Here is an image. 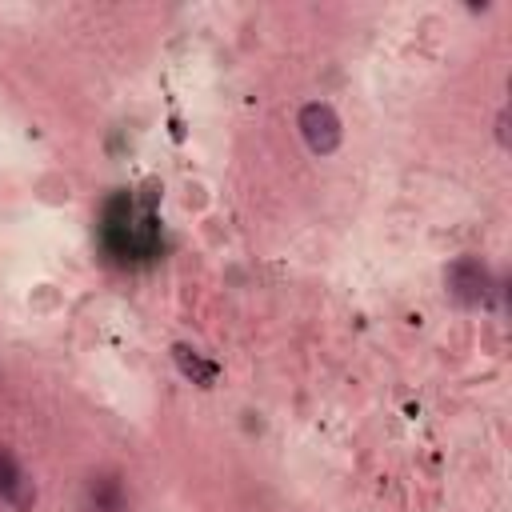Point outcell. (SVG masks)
<instances>
[{
    "label": "cell",
    "instance_id": "obj_1",
    "mask_svg": "<svg viewBox=\"0 0 512 512\" xmlns=\"http://www.w3.org/2000/svg\"><path fill=\"white\" fill-rule=\"evenodd\" d=\"M296 132L312 156H332L344 144V120L328 100H308L296 112Z\"/></svg>",
    "mask_w": 512,
    "mask_h": 512
},
{
    "label": "cell",
    "instance_id": "obj_2",
    "mask_svg": "<svg viewBox=\"0 0 512 512\" xmlns=\"http://www.w3.org/2000/svg\"><path fill=\"white\" fill-rule=\"evenodd\" d=\"M444 284H448V296H452L456 304L480 308L484 296H488V288H492V276H488V268H484L476 256H460V260L448 264Z\"/></svg>",
    "mask_w": 512,
    "mask_h": 512
},
{
    "label": "cell",
    "instance_id": "obj_3",
    "mask_svg": "<svg viewBox=\"0 0 512 512\" xmlns=\"http://www.w3.org/2000/svg\"><path fill=\"white\" fill-rule=\"evenodd\" d=\"M0 504H12V508H32L36 504V484L20 468V460L8 444H0Z\"/></svg>",
    "mask_w": 512,
    "mask_h": 512
},
{
    "label": "cell",
    "instance_id": "obj_4",
    "mask_svg": "<svg viewBox=\"0 0 512 512\" xmlns=\"http://www.w3.org/2000/svg\"><path fill=\"white\" fill-rule=\"evenodd\" d=\"M88 512H128V488L116 472H92L84 484Z\"/></svg>",
    "mask_w": 512,
    "mask_h": 512
},
{
    "label": "cell",
    "instance_id": "obj_5",
    "mask_svg": "<svg viewBox=\"0 0 512 512\" xmlns=\"http://www.w3.org/2000/svg\"><path fill=\"white\" fill-rule=\"evenodd\" d=\"M172 360H176V368H180L192 384H200V388H208V384L216 380V364L204 360L192 344H172Z\"/></svg>",
    "mask_w": 512,
    "mask_h": 512
},
{
    "label": "cell",
    "instance_id": "obj_6",
    "mask_svg": "<svg viewBox=\"0 0 512 512\" xmlns=\"http://www.w3.org/2000/svg\"><path fill=\"white\" fill-rule=\"evenodd\" d=\"M492 132H496V144H500V148H508V144H512V132H508V108H500V112H496Z\"/></svg>",
    "mask_w": 512,
    "mask_h": 512
}]
</instances>
